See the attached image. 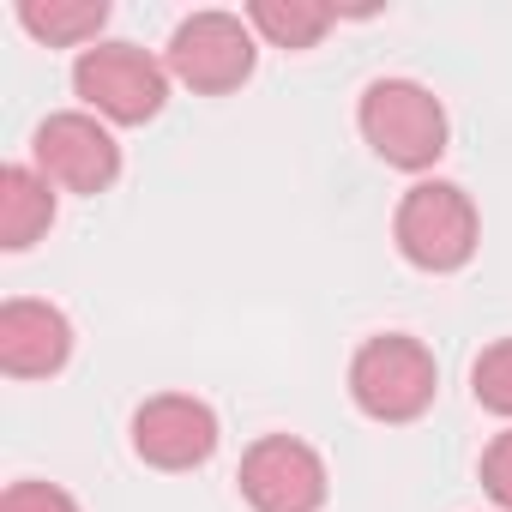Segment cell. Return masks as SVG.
Masks as SVG:
<instances>
[{
    "instance_id": "3957f363",
    "label": "cell",
    "mask_w": 512,
    "mask_h": 512,
    "mask_svg": "<svg viewBox=\"0 0 512 512\" xmlns=\"http://www.w3.org/2000/svg\"><path fill=\"white\" fill-rule=\"evenodd\" d=\"M440 392L434 350L410 332H380L350 356V398L374 422H416Z\"/></svg>"
},
{
    "instance_id": "7c38bea8",
    "label": "cell",
    "mask_w": 512,
    "mask_h": 512,
    "mask_svg": "<svg viewBox=\"0 0 512 512\" xmlns=\"http://www.w3.org/2000/svg\"><path fill=\"white\" fill-rule=\"evenodd\" d=\"M247 25H253V37H266L272 49H314L338 25V13L320 7V0H253Z\"/></svg>"
},
{
    "instance_id": "8fae6325",
    "label": "cell",
    "mask_w": 512,
    "mask_h": 512,
    "mask_svg": "<svg viewBox=\"0 0 512 512\" xmlns=\"http://www.w3.org/2000/svg\"><path fill=\"white\" fill-rule=\"evenodd\" d=\"M19 25L49 49H97V31L109 25V0H19Z\"/></svg>"
},
{
    "instance_id": "5bb4252c",
    "label": "cell",
    "mask_w": 512,
    "mask_h": 512,
    "mask_svg": "<svg viewBox=\"0 0 512 512\" xmlns=\"http://www.w3.org/2000/svg\"><path fill=\"white\" fill-rule=\"evenodd\" d=\"M0 512H79V500H73L61 482L25 476V482H13L7 494H0Z\"/></svg>"
},
{
    "instance_id": "4fadbf2b",
    "label": "cell",
    "mask_w": 512,
    "mask_h": 512,
    "mask_svg": "<svg viewBox=\"0 0 512 512\" xmlns=\"http://www.w3.org/2000/svg\"><path fill=\"white\" fill-rule=\"evenodd\" d=\"M470 392H476L482 410H494V416L512 422V338L488 344V350L470 362Z\"/></svg>"
},
{
    "instance_id": "8992f818",
    "label": "cell",
    "mask_w": 512,
    "mask_h": 512,
    "mask_svg": "<svg viewBox=\"0 0 512 512\" xmlns=\"http://www.w3.org/2000/svg\"><path fill=\"white\" fill-rule=\"evenodd\" d=\"M31 163L55 193H109L121 175V145L91 109H61L31 133Z\"/></svg>"
},
{
    "instance_id": "ba28073f",
    "label": "cell",
    "mask_w": 512,
    "mask_h": 512,
    "mask_svg": "<svg viewBox=\"0 0 512 512\" xmlns=\"http://www.w3.org/2000/svg\"><path fill=\"white\" fill-rule=\"evenodd\" d=\"M217 410L193 392H157L133 410V452L151 470H199L217 452Z\"/></svg>"
},
{
    "instance_id": "30bf717a",
    "label": "cell",
    "mask_w": 512,
    "mask_h": 512,
    "mask_svg": "<svg viewBox=\"0 0 512 512\" xmlns=\"http://www.w3.org/2000/svg\"><path fill=\"white\" fill-rule=\"evenodd\" d=\"M55 223V187L37 175V163H7L0 169V247L25 253L49 235Z\"/></svg>"
},
{
    "instance_id": "5b68a950",
    "label": "cell",
    "mask_w": 512,
    "mask_h": 512,
    "mask_svg": "<svg viewBox=\"0 0 512 512\" xmlns=\"http://www.w3.org/2000/svg\"><path fill=\"white\" fill-rule=\"evenodd\" d=\"M253 61H260V37H253V25L241 13H217V7L181 19L175 37H169V55H163L169 79H181L199 97H223V91L247 85Z\"/></svg>"
},
{
    "instance_id": "6da1fadb",
    "label": "cell",
    "mask_w": 512,
    "mask_h": 512,
    "mask_svg": "<svg viewBox=\"0 0 512 512\" xmlns=\"http://www.w3.org/2000/svg\"><path fill=\"white\" fill-rule=\"evenodd\" d=\"M392 241L416 272L446 278V272H464L476 260L482 217L458 181H416L392 211Z\"/></svg>"
},
{
    "instance_id": "9a60e30c",
    "label": "cell",
    "mask_w": 512,
    "mask_h": 512,
    "mask_svg": "<svg viewBox=\"0 0 512 512\" xmlns=\"http://www.w3.org/2000/svg\"><path fill=\"white\" fill-rule=\"evenodd\" d=\"M482 488L500 512H512V428L482 446Z\"/></svg>"
},
{
    "instance_id": "277c9868",
    "label": "cell",
    "mask_w": 512,
    "mask_h": 512,
    "mask_svg": "<svg viewBox=\"0 0 512 512\" xmlns=\"http://www.w3.org/2000/svg\"><path fill=\"white\" fill-rule=\"evenodd\" d=\"M73 91L97 121L145 127L169 103V67L145 55L139 43H97L73 61Z\"/></svg>"
},
{
    "instance_id": "9c48e42d",
    "label": "cell",
    "mask_w": 512,
    "mask_h": 512,
    "mask_svg": "<svg viewBox=\"0 0 512 512\" xmlns=\"http://www.w3.org/2000/svg\"><path fill=\"white\" fill-rule=\"evenodd\" d=\"M73 356V320L55 302L13 296L0 302V368L13 380H49Z\"/></svg>"
},
{
    "instance_id": "52a82bcc",
    "label": "cell",
    "mask_w": 512,
    "mask_h": 512,
    "mask_svg": "<svg viewBox=\"0 0 512 512\" xmlns=\"http://www.w3.org/2000/svg\"><path fill=\"white\" fill-rule=\"evenodd\" d=\"M241 500L253 512H320L326 494H332V476H326V458L296 440V434H266L241 452Z\"/></svg>"
},
{
    "instance_id": "7a4b0ae2",
    "label": "cell",
    "mask_w": 512,
    "mask_h": 512,
    "mask_svg": "<svg viewBox=\"0 0 512 512\" xmlns=\"http://www.w3.org/2000/svg\"><path fill=\"white\" fill-rule=\"evenodd\" d=\"M356 127L374 145V157L404 169V175L434 169L446 151V109L416 79H374L356 103Z\"/></svg>"
}]
</instances>
